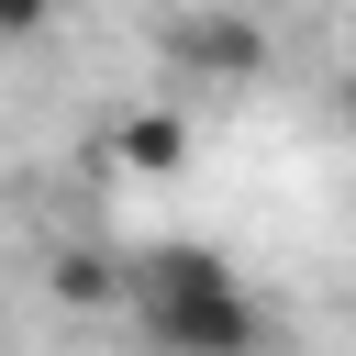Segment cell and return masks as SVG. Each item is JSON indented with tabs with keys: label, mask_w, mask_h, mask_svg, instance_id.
Returning <instances> with one entry per match:
<instances>
[{
	"label": "cell",
	"mask_w": 356,
	"mask_h": 356,
	"mask_svg": "<svg viewBox=\"0 0 356 356\" xmlns=\"http://www.w3.org/2000/svg\"><path fill=\"white\" fill-rule=\"evenodd\" d=\"M122 300H134L145 345H167V356H245V345L267 334V312L234 289V267H222L211 245H156Z\"/></svg>",
	"instance_id": "obj_1"
},
{
	"label": "cell",
	"mask_w": 356,
	"mask_h": 356,
	"mask_svg": "<svg viewBox=\"0 0 356 356\" xmlns=\"http://www.w3.org/2000/svg\"><path fill=\"white\" fill-rule=\"evenodd\" d=\"M167 56H178V78H211V89L267 78V33H256L245 11H178V22H167Z\"/></svg>",
	"instance_id": "obj_2"
},
{
	"label": "cell",
	"mask_w": 356,
	"mask_h": 356,
	"mask_svg": "<svg viewBox=\"0 0 356 356\" xmlns=\"http://www.w3.org/2000/svg\"><path fill=\"white\" fill-rule=\"evenodd\" d=\"M111 167H122V178H178V167H189V111H178V100L122 111V122H111Z\"/></svg>",
	"instance_id": "obj_3"
},
{
	"label": "cell",
	"mask_w": 356,
	"mask_h": 356,
	"mask_svg": "<svg viewBox=\"0 0 356 356\" xmlns=\"http://www.w3.org/2000/svg\"><path fill=\"white\" fill-rule=\"evenodd\" d=\"M56 22V0H0V33H44Z\"/></svg>",
	"instance_id": "obj_4"
},
{
	"label": "cell",
	"mask_w": 356,
	"mask_h": 356,
	"mask_svg": "<svg viewBox=\"0 0 356 356\" xmlns=\"http://www.w3.org/2000/svg\"><path fill=\"white\" fill-rule=\"evenodd\" d=\"M334 100H345V134H356V67H345V89H334Z\"/></svg>",
	"instance_id": "obj_5"
}]
</instances>
